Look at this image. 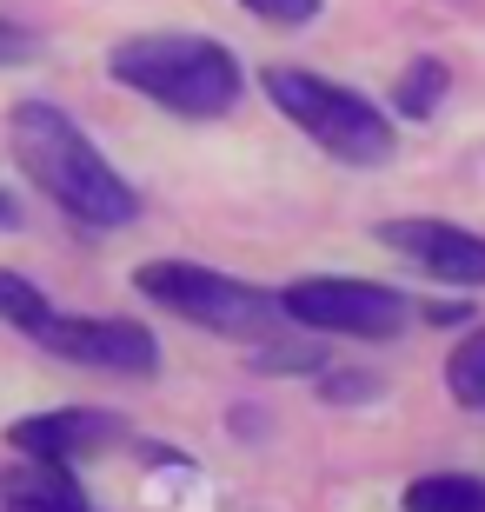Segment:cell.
<instances>
[{
	"label": "cell",
	"mask_w": 485,
	"mask_h": 512,
	"mask_svg": "<svg viewBox=\"0 0 485 512\" xmlns=\"http://www.w3.org/2000/svg\"><path fill=\"white\" fill-rule=\"evenodd\" d=\"M7 147L14 167L54 200L74 227L87 233H120L140 220V193L113 173V160L80 133V120L54 100H20L7 114Z\"/></svg>",
	"instance_id": "obj_1"
},
{
	"label": "cell",
	"mask_w": 485,
	"mask_h": 512,
	"mask_svg": "<svg viewBox=\"0 0 485 512\" xmlns=\"http://www.w3.org/2000/svg\"><path fill=\"white\" fill-rule=\"evenodd\" d=\"M20 220H27V213H20V200L0 187V233H20Z\"/></svg>",
	"instance_id": "obj_19"
},
{
	"label": "cell",
	"mask_w": 485,
	"mask_h": 512,
	"mask_svg": "<svg viewBox=\"0 0 485 512\" xmlns=\"http://www.w3.org/2000/svg\"><path fill=\"white\" fill-rule=\"evenodd\" d=\"M107 74L180 120H220L246 94L240 54L206 34H133L107 54Z\"/></svg>",
	"instance_id": "obj_2"
},
{
	"label": "cell",
	"mask_w": 485,
	"mask_h": 512,
	"mask_svg": "<svg viewBox=\"0 0 485 512\" xmlns=\"http://www.w3.org/2000/svg\"><path fill=\"white\" fill-rule=\"evenodd\" d=\"M0 512H94V499L80 493L74 466H47V459H20L0 473Z\"/></svg>",
	"instance_id": "obj_9"
},
{
	"label": "cell",
	"mask_w": 485,
	"mask_h": 512,
	"mask_svg": "<svg viewBox=\"0 0 485 512\" xmlns=\"http://www.w3.org/2000/svg\"><path fill=\"white\" fill-rule=\"evenodd\" d=\"M446 94H452V67L439 54H419L406 74H399V87H392V114L399 120H432Z\"/></svg>",
	"instance_id": "obj_11"
},
{
	"label": "cell",
	"mask_w": 485,
	"mask_h": 512,
	"mask_svg": "<svg viewBox=\"0 0 485 512\" xmlns=\"http://www.w3.org/2000/svg\"><path fill=\"white\" fill-rule=\"evenodd\" d=\"M286 326H306L319 340H399L412 320V300L399 286L353 280V273H306L280 286Z\"/></svg>",
	"instance_id": "obj_5"
},
{
	"label": "cell",
	"mask_w": 485,
	"mask_h": 512,
	"mask_svg": "<svg viewBox=\"0 0 485 512\" xmlns=\"http://www.w3.org/2000/svg\"><path fill=\"white\" fill-rule=\"evenodd\" d=\"M27 340L47 346L54 360L94 366V373H133V380L160 373V340H153L140 320H87V313H47V320H40Z\"/></svg>",
	"instance_id": "obj_6"
},
{
	"label": "cell",
	"mask_w": 485,
	"mask_h": 512,
	"mask_svg": "<svg viewBox=\"0 0 485 512\" xmlns=\"http://www.w3.org/2000/svg\"><path fill=\"white\" fill-rule=\"evenodd\" d=\"M379 247L406 253L439 286L485 293V233L459 227V220H379Z\"/></svg>",
	"instance_id": "obj_8"
},
{
	"label": "cell",
	"mask_w": 485,
	"mask_h": 512,
	"mask_svg": "<svg viewBox=\"0 0 485 512\" xmlns=\"http://www.w3.org/2000/svg\"><path fill=\"white\" fill-rule=\"evenodd\" d=\"M34 47H40V40L27 34V27H14V20L0 14V67H14V60H27Z\"/></svg>",
	"instance_id": "obj_17"
},
{
	"label": "cell",
	"mask_w": 485,
	"mask_h": 512,
	"mask_svg": "<svg viewBox=\"0 0 485 512\" xmlns=\"http://www.w3.org/2000/svg\"><path fill=\"white\" fill-rule=\"evenodd\" d=\"M379 393H386V380L379 373H359V366H326L319 373V399L326 406H373Z\"/></svg>",
	"instance_id": "obj_15"
},
{
	"label": "cell",
	"mask_w": 485,
	"mask_h": 512,
	"mask_svg": "<svg viewBox=\"0 0 485 512\" xmlns=\"http://www.w3.org/2000/svg\"><path fill=\"white\" fill-rule=\"evenodd\" d=\"M253 373H326V346H319V333H306L299 326L293 340H260L253 346Z\"/></svg>",
	"instance_id": "obj_13"
},
{
	"label": "cell",
	"mask_w": 485,
	"mask_h": 512,
	"mask_svg": "<svg viewBox=\"0 0 485 512\" xmlns=\"http://www.w3.org/2000/svg\"><path fill=\"white\" fill-rule=\"evenodd\" d=\"M446 393L466 406V413L485 419V326H472L466 340L446 353Z\"/></svg>",
	"instance_id": "obj_12"
},
{
	"label": "cell",
	"mask_w": 485,
	"mask_h": 512,
	"mask_svg": "<svg viewBox=\"0 0 485 512\" xmlns=\"http://www.w3.org/2000/svg\"><path fill=\"white\" fill-rule=\"evenodd\" d=\"M133 286L147 293L153 306H167L180 320L220 333V340H273L280 333V293H266L253 280H233L220 266H200V260H147L133 273Z\"/></svg>",
	"instance_id": "obj_4"
},
{
	"label": "cell",
	"mask_w": 485,
	"mask_h": 512,
	"mask_svg": "<svg viewBox=\"0 0 485 512\" xmlns=\"http://www.w3.org/2000/svg\"><path fill=\"white\" fill-rule=\"evenodd\" d=\"M246 14H260L266 27H313L319 20V0H240Z\"/></svg>",
	"instance_id": "obj_16"
},
{
	"label": "cell",
	"mask_w": 485,
	"mask_h": 512,
	"mask_svg": "<svg viewBox=\"0 0 485 512\" xmlns=\"http://www.w3.org/2000/svg\"><path fill=\"white\" fill-rule=\"evenodd\" d=\"M419 320H426V326H466V320H472V306H466V300H432Z\"/></svg>",
	"instance_id": "obj_18"
},
{
	"label": "cell",
	"mask_w": 485,
	"mask_h": 512,
	"mask_svg": "<svg viewBox=\"0 0 485 512\" xmlns=\"http://www.w3.org/2000/svg\"><path fill=\"white\" fill-rule=\"evenodd\" d=\"M260 87L319 153H333L339 167H386L392 147H399L386 107H373L366 94H353V87H339V80H326V74H306V67H266Z\"/></svg>",
	"instance_id": "obj_3"
},
{
	"label": "cell",
	"mask_w": 485,
	"mask_h": 512,
	"mask_svg": "<svg viewBox=\"0 0 485 512\" xmlns=\"http://www.w3.org/2000/svg\"><path fill=\"white\" fill-rule=\"evenodd\" d=\"M127 439V419L107 406H54V413H27L7 426V446L20 459H47V466H80L100 459Z\"/></svg>",
	"instance_id": "obj_7"
},
{
	"label": "cell",
	"mask_w": 485,
	"mask_h": 512,
	"mask_svg": "<svg viewBox=\"0 0 485 512\" xmlns=\"http://www.w3.org/2000/svg\"><path fill=\"white\" fill-rule=\"evenodd\" d=\"M47 313H54V306H47V293H40L34 280H20V273H7V266H0V320L20 326V333H34Z\"/></svg>",
	"instance_id": "obj_14"
},
{
	"label": "cell",
	"mask_w": 485,
	"mask_h": 512,
	"mask_svg": "<svg viewBox=\"0 0 485 512\" xmlns=\"http://www.w3.org/2000/svg\"><path fill=\"white\" fill-rule=\"evenodd\" d=\"M406 512H485V473H419L399 493Z\"/></svg>",
	"instance_id": "obj_10"
}]
</instances>
